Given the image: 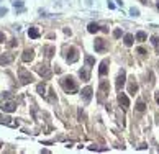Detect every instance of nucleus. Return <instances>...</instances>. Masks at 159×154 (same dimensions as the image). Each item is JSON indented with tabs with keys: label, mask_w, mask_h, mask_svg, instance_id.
I'll use <instances>...</instances> for the list:
<instances>
[{
	"label": "nucleus",
	"mask_w": 159,
	"mask_h": 154,
	"mask_svg": "<svg viewBox=\"0 0 159 154\" xmlns=\"http://www.w3.org/2000/svg\"><path fill=\"white\" fill-rule=\"evenodd\" d=\"M0 99H2V102H0L2 111H5V113H12V111L16 110V103H15V100H10L8 92H3Z\"/></svg>",
	"instance_id": "nucleus-1"
},
{
	"label": "nucleus",
	"mask_w": 159,
	"mask_h": 154,
	"mask_svg": "<svg viewBox=\"0 0 159 154\" xmlns=\"http://www.w3.org/2000/svg\"><path fill=\"white\" fill-rule=\"evenodd\" d=\"M61 85H63V89L66 90V92H77V84L74 82V79L72 77H64L63 80H61Z\"/></svg>",
	"instance_id": "nucleus-2"
},
{
	"label": "nucleus",
	"mask_w": 159,
	"mask_h": 154,
	"mask_svg": "<svg viewBox=\"0 0 159 154\" xmlns=\"http://www.w3.org/2000/svg\"><path fill=\"white\" fill-rule=\"evenodd\" d=\"M18 77H20V82L23 84V85H26V84H30V82H33V76L30 74L26 69H23V67H20L18 69Z\"/></svg>",
	"instance_id": "nucleus-3"
},
{
	"label": "nucleus",
	"mask_w": 159,
	"mask_h": 154,
	"mask_svg": "<svg viewBox=\"0 0 159 154\" xmlns=\"http://www.w3.org/2000/svg\"><path fill=\"white\" fill-rule=\"evenodd\" d=\"M0 121H2V125H7V126H12V128H16V126H18V121L13 120V118H10V117H7V115H2Z\"/></svg>",
	"instance_id": "nucleus-4"
},
{
	"label": "nucleus",
	"mask_w": 159,
	"mask_h": 154,
	"mask_svg": "<svg viewBox=\"0 0 159 154\" xmlns=\"http://www.w3.org/2000/svg\"><path fill=\"white\" fill-rule=\"evenodd\" d=\"M36 72H38L41 77H44V79H49V77H51V71L48 69V66H44V64L38 66V67H36Z\"/></svg>",
	"instance_id": "nucleus-5"
},
{
	"label": "nucleus",
	"mask_w": 159,
	"mask_h": 154,
	"mask_svg": "<svg viewBox=\"0 0 159 154\" xmlns=\"http://www.w3.org/2000/svg\"><path fill=\"white\" fill-rule=\"evenodd\" d=\"M66 59H67V62H75L79 59V54H77V49L75 48H69V52H67V56H66Z\"/></svg>",
	"instance_id": "nucleus-6"
},
{
	"label": "nucleus",
	"mask_w": 159,
	"mask_h": 154,
	"mask_svg": "<svg viewBox=\"0 0 159 154\" xmlns=\"http://www.w3.org/2000/svg\"><path fill=\"white\" fill-rule=\"evenodd\" d=\"M125 79H126V72L122 69L120 74H118V77H116V89H118V90H122V87L125 85Z\"/></svg>",
	"instance_id": "nucleus-7"
},
{
	"label": "nucleus",
	"mask_w": 159,
	"mask_h": 154,
	"mask_svg": "<svg viewBox=\"0 0 159 154\" xmlns=\"http://www.w3.org/2000/svg\"><path fill=\"white\" fill-rule=\"evenodd\" d=\"M33 58H34V51L33 49H25V51H23V54H22V61L23 62L33 61Z\"/></svg>",
	"instance_id": "nucleus-8"
},
{
	"label": "nucleus",
	"mask_w": 159,
	"mask_h": 154,
	"mask_svg": "<svg viewBox=\"0 0 159 154\" xmlns=\"http://www.w3.org/2000/svg\"><path fill=\"white\" fill-rule=\"evenodd\" d=\"M13 54H8V52H5V54L0 56V66H5V64H10V62H13Z\"/></svg>",
	"instance_id": "nucleus-9"
},
{
	"label": "nucleus",
	"mask_w": 159,
	"mask_h": 154,
	"mask_svg": "<svg viewBox=\"0 0 159 154\" xmlns=\"http://www.w3.org/2000/svg\"><path fill=\"white\" fill-rule=\"evenodd\" d=\"M118 103L122 105L123 108L130 107V100H128V97L125 95V93H118Z\"/></svg>",
	"instance_id": "nucleus-10"
},
{
	"label": "nucleus",
	"mask_w": 159,
	"mask_h": 154,
	"mask_svg": "<svg viewBox=\"0 0 159 154\" xmlns=\"http://www.w3.org/2000/svg\"><path fill=\"white\" fill-rule=\"evenodd\" d=\"M107 72H108V59H103V61L100 62V69H99V74H100V76H105Z\"/></svg>",
	"instance_id": "nucleus-11"
},
{
	"label": "nucleus",
	"mask_w": 159,
	"mask_h": 154,
	"mask_svg": "<svg viewBox=\"0 0 159 154\" xmlns=\"http://www.w3.org/2000/svg\"><path fill=\"white\" fill-rule=\"evenodd\" d=\"M94 46H95L97 52H103V51H105V41H103V40H95Z\"/></svg>",
	"instance_id": "nucleus-12"
},
{
	"label": "nucleus",
	"mask_w": 159,
	"mask_h": 154,
	"mask_svg": "<svg viewBox=\"0 0 159 154\" xmlns=\"http://www.w3.org/2000/svg\"><path fill=\"white\" fill-rule=\"evenodd\" d=\"M82 97H84L85 102H89V100L92 99V87H85V89L82 90Z\"/></svg>",
	"instance_id": "nucleus-13"
},
{
	"label": "nucleus",
	"mask_w": 159,
	"mask_h": 154,
	"mask_svg": "<svg viewBox=\"0 0 159 154\" xmlns=\"http://www.w3.org/2000/svg\"><path fill=\"white\" fill-rule=\"evenodd\" d=\"M28 36L30 38H33V40H36V38H40V30H38V28H30L28 30Z\"/></svg>",
	"instance_id": "nucleus-14"
},
{
	"label": "nucleus",
	"mask_w": 159,
	"mask_h": 154,
	"mask_svg": "<svg viewBox=\"0 0 159 154\" xmlns=\"http://www.w3.org/2000/svg\"><path fill=\"white\" fill-rule=\"evenodd\" d=\"M43 51H44V54H46V58H51V56L54 54V51H56V49H54L53 46H44Z\"/></svg>",
	"instance_id": "nucleus-15"
},
{
	"label": "nucleus",
	"mask_w": 159,
	"mask_h": 154,
	"mask_svg": "<svg viewBox=\"0 0 159 154\" xmlns=\"http://www.w3.org/2000/svg\"><path fill=\"white\" fill-rule=\"evenodd\" d=\"M133 41H134L133 34H125V38H123V43H125L126 46H131V44H133Z\"/></svg>",
	"instance_id": "nucleus-16"
},
{
	"label": "nucleus",
	"mask_w": 159,
	"mask_h": 154,
	"mask_svg": "<svg viewBox=\"0 0 159 154\" xmlns=\"http://www.w3.org/2000/svg\"><path fill=\"white\" fill-rule=\"evenodd\" d=\"M79 76H81L84 80H89V79H90V72H89L87 69H81V71H79Z\"/></svg>",
	"instance_id": "nucleus-17"
},
{
	"label": "nucleus",
	"mask_w": 159,
	"mask_h": 154,
	"mask_svg": "<svg viewBox=\"0 0 159 154\" xmlns=\"http://www.w3.org/2000/svg\"><path fill=\"white\" fill-rule=\"evenodd\" d=\"M36 90H38V93H40V95H43V97H46V87H44V84H38L36 85Z\"/></svg>",
	"instance_id": "nucleus-18"
},
{
	"label": "nucleus",
	"mask_w": 159,
	"mask_h": 154,
	"mask_svg": "<svg viewBox=\"0 0 159 154\" xmlns=\"http://www.w3.org/2000/svg\"><path fill=\"white\" fill-rule=\"evenodd\" d=\"M87 30H89V33H97V31L100 30V26L97 25V23H90V25H89V28H87Z\"/></svg>",
	"instance_id": "nucleus-19"
},
{
	"label": "nucleus",
	"mask_w": 159,
	"mask_h": 154,
	"mask_svg": "<svg viewBox=\"0 0 159 154\" xmlns=\"http://www.w3.org/2000/svg\"><path fill=\"white\" fill-rule=\"evenodd\" d=\"M128 90H130V93H133V95H134V93L138 92V84L136 82H131L130 87H128Z\"/></svg>",
	"instance_id": "nucleus-20"
},
{
	"label": "nucleus",
	"mask_w": 159,
	"mask_h": 154,
	"mask_svg": "<svg viewBox=\"0 0 159 154\" xmlns=\"http://www.w3.org/2000/svg\"><path fill=\"white\" fill-rule=\"evenodd\" d=\"M100 90H102V92H108V84H107L105 80L100 82Z\"/></svg>",
	"instance_id": "nucleus-21"
},
{
	"label": "nucleus",
	"mask_w": 159,
	"mask_h": 154,
	"mask_svg": "<svg viewBox=\"0 0 159 154\" xmlns=\"http://www.w3.org/2000/svg\"><path fill=\"white\" fill-rule=\"evenodd\" d=\"M144 108H146V105H144V102H141V100H140V102L136 103V110L138 111H144Z\"/></svg>",
	"instance_id": "nucleus-22"
},
{
	"label": "nucleus",
	"mask_w": 159,
	"mask_h": 154,
	"mask_svg": "<svg viewBox=\"0 0 159 154\" xmlns=\"http://www.w3.org/2000/svg\"><path fill=\"white\" fill-rule=\"evenodd\" d=\"M85 62H87V66H94L95 64V59L92 58V56H85Z\"/></svg>",
	"instance_id": "nucleus-23"
},
{
	"label": "nucleus",
	"mask_w": 159,
	"mask_h": 154,
	"mask_svg": "<svg viewBox=\"0 0 159 154\" xmlns=\"http://www.w3.org/2000/svg\"><path fill=\"white\" fill-rule=\"evenodd\" d=\"M136 40H138V41H144V40H146V33H143V31H140V33L136 34Z\"/></svg>",
	"instance_id": "nucleus-24"
},
{
	"label": "nucleus",
	"mask_w": 159,
	"mask_h": 154,
	"mask_svg": "<svg viewBox=\"0 0 159 154\" xmlns=\"http://www.w3.org/2000/svg\"><path fill=\"white\" fill-rule=\"evenodd\" d=\"M151 43H153L154 46H158V44H159V36H158V34H154V36L151 38Z\"/></svg>",
	"instance_id": "nucleus-25"
},
{
	"label": "nucleus",
	"mask_w": 159,
	"mask_h": 154,
	"mask_svg": "<svg viewBox=\"0 0 159 154\" xmlns=\"http://www.w3.org/2000/svg\"><path fill=\"white\" fill-rule=\"evenodd\" d=\"M130 13H131L133 16H138V15H140V10H138V8H134V7H133V8L130 10Z\"/></svg>",
	"instance_id": "nucleus-26"
},
{
	"label": "nucleus",
	"mask_w": 159,
	"mask_h": 154,
	"mask_svg": "<svg viewBox=\"0 0 159 154\" xmlns=\"http://www.w3.org/2000/svg\"><path fill=\"white\" fill-rule=\"evenodd\" d=\"M7 12H8V10H7V8H5V7H0V16L7 15Z\"/></svg>",
	"instance_id": "nucleus-27"
},
{
	"label": "nucleus",
	"mask_w": 159,
	"mask_h": 154,
	"mask_svg": "<svg viewBox=\"0 0 159 154\" xmlns=\"http://www.w3.org/2000/svg\"><path fill=\"white\" fill-rule=\"evenodd\" d=\"M113 36L120 38V36H122V30H115V31H113Z\"/></svg>",
	"instance_id": "nucleus-28"
},
{
	"label": "nucleus",
	"mask_w": 159,
	"mask_h": 154,
	"mask_svg": "<svg viewBox=\"0 0 159 154\" xmlns=\"http://www.w3.org/2000/svg\"><path fill=\"white\" fill-rule=\"evenodd\" d=\"M13 7H15V8L16 7H23V2L22 0H16V2H13Z\"/></svg>",
	"instance_id": "nucleus-29"
},
{
	"label": "nucleus",
	"mask_w": 159,
	"mask_h": 154,
	"mask_svg": "<svg viewBox=\"0 0 159 154\" xmlns=\"http://www.w3.org/2000/svg\"><path fill=\"white\" fill-rule=\"evenodd\" d=\"M138 52H140V54H146V49H144V48H138Z\"/></svg>",
	"instance_id": "nucleus-30"
},
{
	"label": "nucleus",
	"mask_w": 159,
	"mask_h": 154,
	"mask_svg": "<svg viewBox=\"0 0 159 154\" xmlns=\"http://www.w3.org/2000/svg\"><path fill=\"white\" fill-rule=\"evenodd\" d=\"M3 41H5V34L0 33V43H3Z\"/></svg>",
	"instance_id": "nucleus-31"
},
{
	"label": "nucleus",
	"mask_w": 159,
	"mask_h": 154,
	"mask_svg": "<svg viewBox=\"0 0 159 154\" xmlns=\"http://www.w3.org/2000/svg\"><path fill=\"white\" fill-rule=\"evenodd\" d=\"M156 102L159 103V93H158V95H156Z\"/></svg>",
	"instance_id": "nucleus-32"
},
{
	"label": "nucleus",
	"mask_w": 159,
	"mask_h": 154,
	"mask_svg": "<svg viewBox=\"0 0 159 154\" xmlns=\"http://www.w3.org/2000/svg\"><path fill=\"white\" fill-rule=\"evenodd\" d=\"M158 8H159V3H158Z\"/></svg>",
	"instance_id": "nucleus-33"
}]
</instances>
